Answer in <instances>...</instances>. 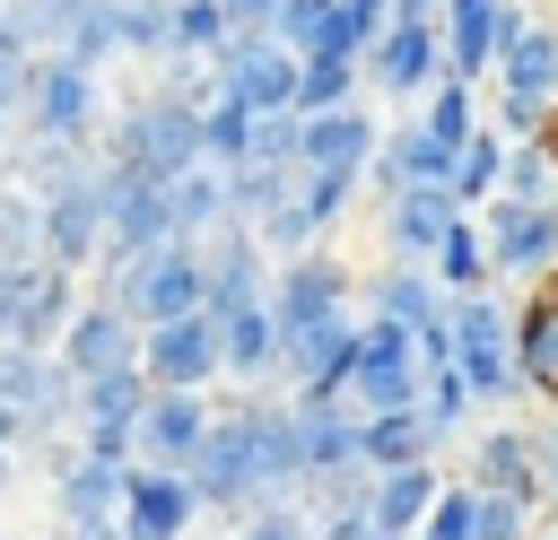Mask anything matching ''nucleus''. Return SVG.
Returning <instances> with one entry per match:
<instances>
[{
  "instance_id": "1",
  "label": "nucleus",
  "mask_w": 558,
  "mask_h": 540,
  "mask_svg": "<svg viewBox=\"0 0 558 540\" xmlns=\"http://www.w3.org/2000/svg\"><path fill=\"white\" fill-rule=\"evenodd\" d=\"M183 479L201 488V514H244L262 496H296L305 488V453H296V401H244L218 409L201 453L183 462Z\"/></svg>"
},
{
  "instance_id": "2",
  "label": "nucleus",
  "mask_w": 558,
  "mask_h": 540,
  "mask_svg": "<svg viewBox=\"0 0 558 540\" xmlns=\"http://www.w3.org/2000/svg\"><path fill=\"white\" fill-rule=\"evenodd\" d=\"M105 157H122V165H140V174H183V165H201L209 148H201V96L192 87H157V96H131L122 113H105Z\"/></svg>"
},
{
  "instance_id": "3",
  "label": "nucleus",
  "mask_w": 558,
  "mask_h": 540,
  "mask_svg": "<svg viewBox=\"0 0 558 540\" xmlns=\"http://www.w3.org/2000/svg\"><path fill=\"white\" fill-rule=\"evenodd\" d=\"M105 296L148 331V322H174V314H201V244L192 235H166L148 244L140 261H113L105 270Z\"/></svg>"
},
{
  "instance_id": "4",
  "label": "nucleus",
  "mask_w": 558,
  "mask_h": 540,
  "mask_svg": "<svg viewBox=\"0 0 558 540\" xmlns=\"http://www.w3.org/2000/svg\"><path fill=\"white\" fill-rule=\"evenodd\" d=\"M497 78H506V131L532 139L549 131V105H558V35L523 9H497Z\"/></svg>"
},
{
  "instance_id": "5",
  "label": "nucleus",
  "mask_w": 558,
  "mask_h": 540,
  "mask_svg": "<svg viewBox=\"0 0 558 540\" xmlns=\"http://www.w3.org/2000/svg\"><path fill=\"white\" fill-rule=\"evenodd\" d=\"M445 322H453V366H462L471 401H514L523 392V375H514V314L488 287H462V296H445Z\"/></svg>"
},
{
  "instance_id": "6",
  "label": "nucleus",
  "mask_w": 558,
  "mask_h": 540,
  "mask_svg": "<svg viewBox=\"0 0 558 540\" xmlns=\"http://www.w3.org/2000/svg\"><path fill=\"white\" fill-rule=\"evenodd\" d=\"M96 165L105 157H87L78 174H61V183H44L35 200V253L52 261V270H96V253H105V183H96Z\"/></svg>"
},
{
  "instance_id": "7",
  "label": "nucleus",
  "mask_w": 558,
  "mask_h": 540,
  "mask_svg": "<svg viewBox=\"0 0 558 540\" xmlns=\"http://www.w3.org/2000/svg\"><path fill=\"white\" fill-rule=\"evenodd\" d=\"M17 122H26V139H87V148H96V131H105V87H96V70H78L70 52H35Z\"/></svg>"
},
{
  "instance_id": "8",
  "label": "nucleus",
  "mask_w": 558,
  "mask_h": 540,
  "mask_svg": "<svg viewBox=\"0 0 558 540\" xmlns=\"http://www.w3.org/2000/svg\"><path fill=\"white\" fill-rule=\"evenodd\" d=\"M209 87L235 96V105H253V113H296V52L270 26H235L209 52Z\"/></svg>"
},
{
  "instance_id": "9",
  "label": "nucleus",
  "mask_w": 558,
  "mask_h": 540,
  "mask_svg": "<svg viewBox=\"0 0 558 540\" xmlns=\"http://www.w3.org/2000/svg\"><path fill=\"white\" fill-rule=\"evenodd\" d=\"M488 279H523V287H549L558 279V200H506L488 192Z\"/></svg>"
},
{
  "instance_id": "10",
  "label": "nucleus",
  "mask_w": 558,
  "mask_h": 540,
  "mask_svg": "<svg viewBox=\"0 0 558 540\" xmlns=\"http://www.w3.org/2000/svg\"><path fill=\"white\" fill-rule=\"evenodd\" d=\"M70 270H52L44 253H17V261H0V340H17V348H52L61 340V322H70Z\"/></svg>"
},
{
  "instance_id": "11",
  "label": "nucleus",
  "mask_w": 558,
  "mask_h": 540,
  "mask_svg": "<svg viewBox=\"0 0 558 540\" xmlns=\"http://www.w3.org/2000/svg\"><path fill=\"white\" fill-rule=\"evenodd\" d=\"M96 183H105V270L113 261H140L148 244H166L174 226H166V183L157 174H140V165H122V157H105L96 165Z\"/></svg>"
},
{
  "instance_id": "12",
  "label": "nucleus",
  "mask_w": 558,
  "mask_h": 540,
  "mask_svg": "<svg viewBox=\"0 0 558 540\" xmlns=\"http://www.w3.org/2000/svg\"><path fill=\"white\" fill-rule=\"evenodd\" d=\"M244 305H270V253L253 226H209L201 235V314H244Z\"/></svg>"
},
{
  "instance_id": "13",
  "label": "nucleus",
  "mask_w": 558,
  "mask_h": 540,
  "mask_svg": "<svg viewBox=\"0 0 558 540\" xmlns=\"http://www.w3.org/2000/svg\"><path fill=\"white\" fill-rule=\"evenodd\" d=\"M201 523V488L183 470H157V462H131L122 470V505H113V531L122 540H183Z\"/></svg>"
},
{
  "instance_id": "14",
  "label": "nucleus",
  "mask_w": 558,
  "mask_h": 540,
  "mask_svg": "<svg viewBox=\"0 0 558 540\" xmlns=\"http://www.w3.org/2000/svg\"><path fill=\"white\" fill-rule=\"evenodd\" d=\"M70 366L52 357V348H17V340H0V409L26 427V435H52L61 418H70Z\"/></svg>"
},
{
  "instance_id": "15",
  "label": "nucleus",
  "mask_w": 558,
  "mask_h": 540,
  "mask_svg": "<svg viewBox=\"0 0 558 540\" xmlns=\"http://www.w3.org/2000/svg\"><path fill=\"white\" fill-rule=\"evenodd\" d=\"M279 366L296 375V401H340V392H349V366H357V314L340 305V314L288 331V340H279Z\"/></svg>"
},
{
  "instance_id": "16",
  "label": "nucleus",
  "mask_w": 558,
  "mask_h": 540,
  "mask_svg": "<svg viewBox=\"0 0 558 540\" xmlns=\"http://www.w3.org/2000/svg\"><path fill=\"white\" fill-rule=\"evenodd\" d=\"M209 392H183V383H148V401H140V418H131V444H140V462H157V470H183L192 453H201V435H209Z\"/></svg>"
},
{
  "instance_id": "17",
  "label": "nucleus",
  "mask_w": 558,
  "mask_h": 540,
  "mask_svg": "<svg viewBox=\"0 0 558 540\" xmlns=\"http://www.w3.org/2000/svg\"><path fill=\"white\" fill-rule=\"evenodd\" d=\"M140 375H148V383L209 392V383H218V314H174V322H148V331H140Z\"/></svg>"
},
{
  "instance_id": "18",
  "label": "nucleus",
  "mask_w": 558,
  "mask_h": 540,
  "mask_svg": "<svg viewBox=\"0 0 558 540\" xmlns=\"http://www.w3.org/2000/svg\"><path fill=\"white\" fill-rule=\"evenodd\" d=\"M349 305V270L331 261V253H288L279 270H270V322H279V340L288 331H305V322H323V314H340Z\"/></svg>"
},
{
  "instance_id": "19",
  "label": "nucleus",
  "mask_w": 558,
  "mask_h": 540,
  "mask_svg": "<svg viewBox=\"0 0 558 540\" xmlns=\"http://www.w3.org/2000/svg\"><path fill=\"white\" fill-rule=\"evenodd\" d=\"M52 357L70 366V383H78V375H105V366H131V357H140V322H131L113 296H87V305H70Z\"/></svg>"
},
{
  "instance_id": "20",
  "label": "nucleus",
  "mask_w": 558,
  "mask_h": 540,
  "mask_svg": "<svg viewBox=\"0 0 558 540\" xmlns=\"http://www.w3.org/2000/svg\"><path fill=\"white\" fill-rule=\"evenodd\" d=\"M357 70H366L384 96H418V87L445 70V35H436V17H392V26L357 52Z\"/></svg>"
},
{
  "instance_id": "21",
  "label": "nucleus",
  "mask_w": 558,
  "mask_h": 540,
  "mask_svg": "<svg viewBox=\"0 0 558 540\" xmlns=\"http://www.w3.org/2000/svg\"><path fill=\"white\" fill-rule=\"evenodd\" d=\"M453 218H462L453 183H410V192L384 200V253H392V261H427V253L445 244Z\"/></svg>"
},
{
  "instance_id": "22",
  "label": "nucleus",
  "mask_w": 558,
  "mask_h": 540,
  "mask_svg": "<svg viewBox=\"0 0 558 540\" xmlns=\"http://www.w3.org/2000/svg\"><path fill=\"white\" fill-rule=\"evenodd\" d=\"M375 122L366 105H331V113H296V165H366L375 157Z\"/></svg>"
},
{
  "instance_id": "23",
  "label": "nucleus",
  "mask_w": 558,
  "mask_h": 540,
  "mask_svg": "<svg viewBox=\"0 0 558 540\" xmlns=\"http://www.w3.org/2000/svg\"><path fill=\"white\" fill-rule=\"evenodd\" d=\"M366 174L384 183V200L392 192H410V183H453V148L427 131V122H410V131H392V139H375V157H366Z\"/></svg>"
},
{
  "instance_id": "24",
  "label": "nucleus",
  "mask_w": 558,
  "mask_h": 540,
  "mask_svg": "<svg viewBox=\"0 0 558 540\" xmlns=\"http://www.w3.org/2000/svg\"><path fill=\"white\" fill-rule=\"evenodd\" d=\"M113 505H122V470H113V462L70 453V462L52 470V523H113Z\"/></svg>"
},
{
  "instance_id": "25",
  "label": "nucleus",
  "mask_w": 558,
  "mask_h": 540,
  "mask_svg": "<svg viewBox=\"0 0 558 540\" xmlns=\"http://www.w3.org/2000/svg\"><path fill=\"white\" fill-rule=\"evenodd\" d=\"M296 453H305V479L349 470L357 462V409L349 401H296Z\"/></svg>"
},
{
  "instance_id": "26",
  "label": "nucleus",
  "mask_w": 558,
  "mask_h": 540,
  "mask_svg": "<svg viewBox=\"0 0 558 540\" xmlns=\"http://www.w3.org/2000/svg\"><path fill=\"white\" fill-rule=\"evenodd\" d=\"M497 9L506 0H445L436 17V35H445V70L453 78H480V70H497Z\"/></svg>"
},
{
  "instance_id": "27",
  "label": "nucleus",
  "mask_w": 558,
  "mask_h": 540,
  "mask_svg": "<svg viewBox=\"0 0 558 540\" xmlns=\"http://www.w3.org/2000/svg\"><path fill=\"white\" fill-rule=\"evenodd\" d=\"M166 226L174 235H209V226H227V165H183V174H166Z\"/></svg>"
},
{
  "instance_id": "28",
  "label": "nucleus",
  "mask_w": 558,
  "mask_h": 540,
  "mask_svg": "<svg viewBox=\"0 0 558 540\" xmlns=\"http://www.w3.org/2000/svg\"><path fill=\"white\" fill-rule=\"evenodd\" d=\"M436 462H401V470H375V488H366V514H375V531H418V514L436 505Z\"/></svg>"
},
{
  "instance_id": "29",
  "label": "nucleus",
  "mask_w": 558,
  "mask_h": 540,
  "mask_svg": "<svg viewBox=\"0 0 558 540\" xmlns=\"http://www.w3.org/2000/svg\"><path fill=\"white\" fill-rule=\"evenodd\" d=\"M279 366V322H270V305H244V314H227L218 322V375H235V383H262Z\"/></svg>"
},
{
  "instance_id": "30",
  "label": "nucleus",
  "mask_w": 558,
  "mask_h": 540,
  "mask_svg": "<svg viewBox=\"0 0 558 540\" xmlns=\"http://www.w3.org/2000/svg\"><path fill=\"white\" fill-rule=\"evenodd\" d=\"M471 488H506L523 505H541V470H532V435L523 427H497L471 444Z\"/></svg>"
},
{
  "instance_id": "31",
  "label": "nucleus",
  "mask_w": 558,
  "mask_h": 540,
  "mask_svg": "<svg viewBox=\"0 0 558 540\" xmlns=\"http://www.w3.org/2000/svg\"><path fill=\"white\" fill-rule=\"evenodd\" d=\"M140 401H148L140 357H131V366H105V375H78V392H70L78 427H131V418H140Z\"/></svg>"
},
{
  "instance_id": "32",
  "label": "nucleus",
  "mask_w": 558,
  "mask_h": 540,
  "mask_svg": "<svg viewBox=\"0 0 558 540\" xmlns=\"http://www.w3.org/2000/svg\"><path fill=\"white\" fill-rule=\"evenodd\" d=\"M427 453H436V435H427L418 409H375V418H357V462H366V470H401V462H427Z\"/></svg>"
},
{
  "instance_id": "33",
  "label": "nucleus",
  "mask_w": 558,
  "mask_h": 540,
  "mask_svg": "<svg viewBox=\"0 0 558 540\" xmlns=\"http://www.w3.org/2000/svg\"><path fill=\"white\" fill-rule=\"evenodd\" d=\"M427 270H436V287H445V296H462V287H488V235H480V218H471V209L445 226V244L427 253Z\"/></svg>"
},
{
  "instance_id": "34",
  "label": "nucleus",
  "mask_w": 558,
  "mask_h": 540,
  "mask_svg": "<svg viewBox=\"0 0 558 540\" xmlns=\"http://www.w3.org/2000/svg\"><path fill=\"white\" fill-rule=\"evenodd\" d=\"M375 314H384V322H410V331H418L427 314H445L436 270H427V261H392V270L375 279Z\"/></svg>"
},
{
  "instance_id": "35",
  "label": "nucleus",
  "mask_w": 558,
  "mask_h": 540,
  "mask_svg": "<svg viewBox=\"0 0 558 540\" xmlns=\"http://www.w3.org/2000/svg\"><path fill=\"white\" fill-rule=\"evenodd\" d=\"M514 375L558 401V296H541V305L514 322Z\"/></svg>"
},
{
  "instance_id": "36",
  "label": "nucleus",
  "mask_w": 558,
  "mask_h": 540,
  "mask_svg": "<svg viewBox=\"0 0 558 540\" xmlns=\"http://www.w3.org/2000/svg\"><path fill=\"white\" fill-rule=\"evenodd\" d=\"M357 61H340V52H305L296 61V113H331V105H357Z\"/></svg>"
},
{
  "instance_id": "37",
  "label": "nucleus",
  "mask_w": 558,
  "mask_h": 540,
  "mask_svg": "<svg viewBox=\"0 0 558 540\" xmlns=\"http://www.w3.org/2000/svg\"><path fill=\"white\" fill-rule=\"evenodd\" d=\"M357 183H366V165H296V209L314 218V235L357 200Z\"/></svg>"
},
{
  "instance_id": "38",
  "label": "nucleus",
  "mask_w": 558,
  "mask_h": 540,
  "mask_svg": "<svg viewBox=\"0 0 558 540\" xmlns=\"http://www.w3.org/2000/svg\"><path fill=\"white\" fill-rule=\"evenodd\" d=\"M497 174H506V139H497V131H471V139L453 148V200L480 209V200L497 192Z\"/></svg>"
},
{
  "instance_id": "39",
  "label": "nucleus",
  "mask_w": 558,
  "mask_h": 540,
  "mask_svg": "<svg viewBox=\"0 0 558 540\" xmlns=\"http://www.w3.org/2000/svg\"><path fill=\"white\" fill-rule=\"evenodd\" d=\"M471 409H480V401H471L462 366H418V418H427V435H453Z\"/></svg>"
},
{
  "instance_id": "40",
  "label": "nucleus",
  "mask_w": 558,
  "mask_h": 540,
  "mask_svg": "<svg viewBox=\"0 0 558 540\" xmlns=\"http://www.w3.org/2000/svg\"><path fill=\"white\" fill-rule=\"evenodd\" d=\"M244 139H253V105H235V96H201V148H209V165H235L244 157Z\"/></svg>"
},
{
  "instance_id": "41",
  "label": "nucleus",
  "mask_w": 558,
  "mask_h": 540,
  "mask_svg": "<svg viewBox=\"0 0 558 540\" xmlns=\"http://www.w3.org/2000/svg\"><path fill=\"white\" fill-rule=\"evenodd\" d=\"M227 35H235L227 0H174V52H183V61H209ZM174 52H166V61H174Z\"/></svg>"
},
{
  "instance_id": "42",
  "label": "nucleus",
  "mask_w": 558,
  "mask_h": 540,
  "mask_svg": "<svg viewBox=\"0 0 558 540\" xmlns=\"http://www.w3.org/2000/svg\"><path fill=\"white\" fill-rule=\"evenodd\" d=\"M122 52L131 61H166L174 52V0H122Z\"/></svg>"
},
{
  "instance_id": "43",
  "label": "nucleus",
  "mask_w": 558,
  "mask_h": 540,
  "mask_svg": "<svg viewBox=\"0 0 558 540\" xmlns=\"http://www.w3.org/2000/svg\"><path fill=\"white\" fill-rule=\"evenodd\" d=\"M427 131H436L445 148H462V139L480 131V113H471V78H453V70H436V96H427Z\"/></svg>"
},
{
  "instance_id": "44",
  "label": "nucleus",
  "mask_w": 558,
  "mask_h": 540,
  "mask_svg": "<svg viewBox=\"0 0 558 540\" xmlns=\"http://www.w3.org/2000/svg\"><path fill=\"white\" fill-rule=\"evenodd\" d=\"M410 540H480V488H436V505L418 514Z\"/></svg>"
},
{
  "instance_id": "45",
  "label": "nucleus",
  "mask_w": 558,
  "mask_h": 540,
  "mask_svg": "<svg viewBox=\"0 0 558 540\" xmlns=\"http://www.w3.org/2000/svg\"><path fill=\"white\" fill-rule=\"evenodd\" d=\"M235 540H314V514L296 496H262V505L235 514Z\"/></svg>"
},
{
  "instance_id": "46",
  "label": "nucleus",
  "mask_w": 558,
  "mask_h": 540,
  "mask_svg": "<svg viewBox=\"0 0 558 540\" xmlns=\"http://www.w3.org/2000/svg\"><path fill=\"white\" fill-rule=\"evenodd\" d=\"M35 192L26 183H0V261H17V253H35Z\"/></svg>"
},
{
  "instance_id": "47",
  "label": "nucleus",
  "mask_w": 558,
  "mask_h": 540,
  "mask_svg": "<svg viewBox=\"0 0 558 540\" xmlns=\"http://www.w3.org/2000/svg\"><path fill=\"white\" fill-rule=\"evenodd\" d=\"M323 17H331V0H279V9H270V35L305 61V52H314V35H323Z\"/></svg>"
},
{
  "instance_id": "48",
  "label": "nucleus",
  "mask_w": 558,
  "mask_h": 540,
  "mask_svg": "<svg viewBox=\"0 0 558 540\" xmlns=\"http://www.w3.org/2000/svg\"><path fill=\"white\" fill-rule=\"evenodd\" d=\"M497 192H506V200H549V148H541V139H532L523 157L506 148V174H497Z\"/></svg>"
},
{
  "instance_id": "49",
  "label": "nucleus",
  "mask_w": 558,
  "mask_h": 540,
  "mask_svg": "<svg viewBox=\"0 0 558 540\" xmlns=\"http://www.w3.org/2000/svg\"><path fill=\"white\" fill-rule=\"evenodd\" d=\"M244 157H262V165H296V113H253Z\"/></svg>"
},
{
  "instance_id": "50",
  "label": "nucleus",
  "mask_w": 558,
  "mask_h": 540,
  "mask_svg": "<svg viewBox=\"0 0 558 540\" xmlns=\"http://www.w3.org/2000/svg\"><path fill=\"white\" fill-rule=\"evenodd\" d=\"M26 70H35V52L0 26V122H17V105H26Z\"/></svg>"
},
{
  "instance_id": "51",
  "label": "nucleus",
  "mask_w": 558,
  "mask_h": 540,
  "mask_svg": "<svg viewBox=\"0 0 558 540\" xmlns=\"http://www.w3.org/2000/svg\"><path fill=\"white\" fill-rule=\"evenodd\" d=\"M480 540H523V496L480 488Z\"/></svg>"
},
{
  "instance_id": "52",
  "label": "nucleus",
  "mask_w": 558,
  "mask_h": 540,
  "mask_svg": "<svg viewBox=\"0 0 558 540\" xmlns=\"http://www.w3.org/2000/svg\"><path fill=\"white\" fill-rule=\"evenodd\" d=\"M532 470H541V496H558V427L532 435Z\"/></svg>"
},
{
  "instance_id": "53",
  "label": "nucleus",
  "mask_w": 558,
  "mask_h": 540,
  "mask_svg": "<svg viewBox=\"0 0 558 540\" xmlns=\"http://www.w3.org/2000/svg\"><path fill=\"white\" fill-rule=\"evenodd\" d=\"M270 9H279V0H227V17H235V26H270Z\"/></svg>"
},
{
  "instance_id": "54",
  "label": "nucleus",
  "mask_w": 558,
  "mask_h": 540,
  "mask_svg": "<svg viewBox=\"0 0 558 540\" xmlns=\"http://www.w3.org/2000/svg\"><path fill=\"white\" fill-rule=\"evenodd\" d=\"M445 0H392V17H436Z\"/></svg>"
},
{
  "instance_id": "55",
  "label": "nucleus",
  "mask_w": 558,
  "mask_h": 540,
  "mask_svg": "<svg viewBox=\"0 0 558 540\" xmlns=\"http://www.w3.org/2000/svg\"><path fill=\"white\" fill-rule=\"evenodd\" d=\"M549 540H558V531H549Z\"/></svg>"
},
{
  "instance_id": "56",
  "label": "nucleus",
  "mask_w": 558,
  "mask_h": 540,
  "mask_svg": "<svg viewBox=\"0 0 558 540\" xmlns=\"http://www.w3.org/2000/svg\"><path fill=\"white\" fill-rule=\"evenodd\" d=\"M0 131H9V122H0Z\"/></svg>"
}]
</instances>
